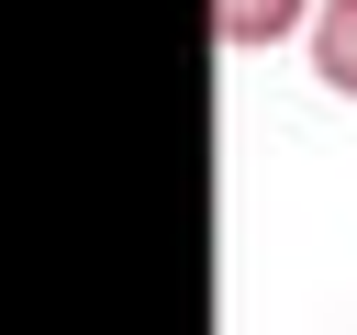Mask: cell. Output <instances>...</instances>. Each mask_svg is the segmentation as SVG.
<instances>
[{
	"label": "cell",
	"instance_id": "obj_1",
	"mask_svg": "<svg viewBox=\"0 0 357 335\" xmlns=\"http://www.w3.org/2000/svg\"><path fill=\"white\" fill-rule=\"evenodd\" d=\"M312 11H324V0H212V34H223L234 56H268V45L312 34Z\"/></svg>",
	"mask_w": 357,
	"mask_h": 335
},
{
	"label": "cell",
	"instance_id": "obj_2",
	"mask_svg": "<svg viewBox=\"0 0 357 335\" xmlns=\"http://www.w3.org/2000/svg\"><path fill=\"white\" fill-rule=\"evenodd\" d=\"M301 56H312V78H324L335 100H357V0H324L312 34H301Z\"/></svg>",
	"mask_w": 357,
	"mask_h": 335
}]
</instances>
